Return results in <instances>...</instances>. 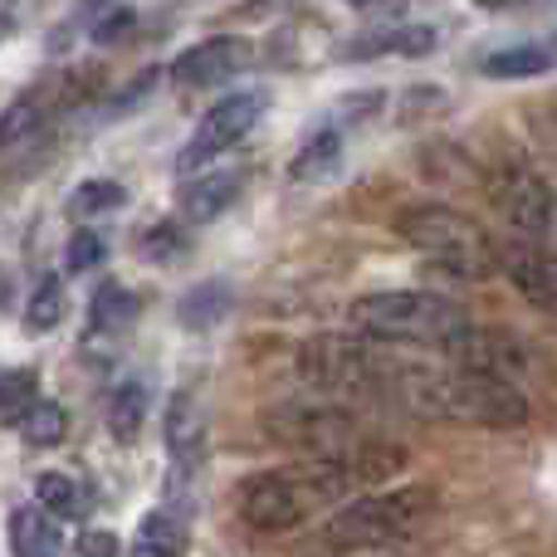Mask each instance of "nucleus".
Wrapping results in <instances>:
<instances>
[{
    "instance_id": "22",
    "label": "nucleus",
    "mask_w": 557,
    "mask_h": 557,
    "mask_svg": "<svg viewBox=\"0 0 557 557\" xmlns=\"http://www.w3.org/2000/svg\"><path fill=\"white\" fill-rule=\"evenodd\" d=\"M133 318H137V298L127 294L123 284L108 278V284L94 294V304H88V337H98V333L113 337V333H123Z\"/></svg>"
},
{
    "instance_id": "30",
    "label": "nucleus",
    "mask_w": 557,
    "mask_h": 557,
    "mask_svg": "<svg viewBox=\"0 0 557 557\" xmlns=\"http://www.w3.org/2000/svg\"><path fill=\"white\" fill-rule=\"evenodd\" d=\"M133 29H137V10L117 5V10H108V15L94 25V39H98V45H123Z\"/></svg>"
},
{
    "instance_id": "19",
    "label": "nucleus",
    "mask_w": 557,
    "mask_h": 557,
    "mask_svg": "<svg viewBox=\"0 0 557 557\" xmlns=\"http://www.w3.org/2000/svg\"><path fill=\"white\" fill-rule=\"evenodd\" d=\"M10 548L15 557H64V539L45 509H15L10 513Z\"/></svg>"
},
{
    "instance_id": "33",
    "label": "nucleus",
    "mask_w": 557,
    "mask_h": 557,
    "mask_svg": "<svg viewBox=\"0 0 557 557\" xmlns=\"http://www.w3.org/2000/svg\"><path fill=\"white\" fill-rule=\"evenodd\" d=\"M113 5V0H78V10H84V15H98V10H108Z\"/></svg>"
},
{
    "instance_id": "24",
    "label": "nucleus",
    "mask_w": 557,
    "mask_h": 557,
    "mask_svg": "<svg viewBox=\"0 0 557 557\" xmlns=\"http://www.w3.org/2000/svg\"><path fill=\"white\" fill-rule=\"evenodd\" d=\"M64 431H69V411L59 401H29L25 416H20V435H25V445H35V450L59 445Z\"/></svg>"
},
{
    "instance_id": "26",
    "label": "nucleus",
    "mask_w": 557,
    "mask_h": 557,
    "mask_svg": "<svg viewBox=\"0 0 557 557\" xmlns=\"http://www.w3.org/2000/svg\"><path fill=\"white\" fill-rule=\"evenodd\" d=\"M123 201H127L123 186L108 182V176H94V182H78L74 186V196H69V215H74V221H94V215L117 211Z\"/></svg>"
},
{
    "instance_id": "27",
    "label": "nucleus",
    "mask_w": 557,
    "mask_h": 557,
    "mask_svg": "<svg viewBox=\"0 0 557 557\" xmlns=\"http://www.w3.org/2000/svg\"><path fill=\"white\" fill-rule=\"evenodd\" d=\"M35 401V372H5L0 376V416H25V406Z\"/></svg>"
},
{
    "instance_id": "4",
    "label": "nucleus",
    "mask_w": 557,
    "mask_h": 557,
    "mask_svg": "<svg viewBox=\"0 0 557 557\" xmlns=\"http://www.w3.org/2000/svg\"><path fill=\"white\" fill-rule=\"evenodd\" d=\"M352 327L376 343H416V347H441L450 352V343L470 327L460 304L425 288H382V294H362L347 308Z\"/></svg>"
},
{
    "instance_id": "18",
    "label": "nucleus",
    "mask_w": 557,
    "mask_h": 557,
    "mask_svg": "<svg viewBox=\"0 0 557 557\" xmlns=\"http://www.w3.org/2000/svg\"><path fill=\"white\" fill-rule=\"evenodd\" d=\"M435 49V29L425 25H401V29H382V35H362L343 49V59H382V54H431Z\"/></svg>"
},
{
    "instance_id": "32",
    "label": "nucleus",
    "mask_w": 557,
    "mask_h": 557,
    "mask_svg": "<svg viewBox=\"0 0 557 557\" xmlns=\"http://www.w3.org/2000/svg\"><path fill=\"white\" fill-rule=\"evenodd\" d=\"M10 29H15V5H10V0H0V39H5Z\"/></svg>"
},
{
    "instance_id": "25",
    "label": "nucleus",
    "mask_w": 557,
    "mask_h": 557,
    "mask_svg": "<svg viewBox=\"0 0 557 557\" xmlns=\"http://www.w3.org/2000/svg\"><path fill=\"white\" fill-rule=\"evenodd\" d=\"M64 278H39L35 284V294L25 298V327L29 333H49V327H59L64 323Z\"/></svg>"
},
{
    "instance_id": "6",
    "label": "nucleus",
    "mask_w": 557,
    "mask_h": 557,
    "mask_svg": "<svg viewBox=\"0 0 557 557\" xmlns=\"http://www.w3.org/2000/svg\"><path fill=\"white\" fill-rule=\"evenodd\" d=\"M392 362L396 357H386L376 347V337H337V333L308 337L294 357L298 376L327 396H386Z\"/></svg>"
},
{
    "instance_id": "7",
    "label": "nucleus",
    "mask_w": 557,
    "mask_h": 557,
    "mask_svg": "<svg viewBox=\"0 0 557 557\" xmlns=\"http://www.w3.org/2000/svg\"><path fill=\"white\" fill-rule=\"evenodd\" d=\"M270 435L278 445H288V450H304L308 460H347V455L367 450L372 445V435L362 431V421H357L347 406H274L270 411Z\"/></svg>"
},
{
    "instance_id": "14",
    "label": "nucleus",
    "mask_w": 557,
    "mask_h": 557,
    "mask_svg": "<svg viewBox=\"0 0 557 557\" xmlns=\"http://www.w3.org/2000/svg\"><path fill=\"white\" fill-rule=\"evenodd\" d=\"M201 445H206V411L191 392H176L166 401V450L182 470H196L201 465Z\"/></svg>"
},
{
    "instance_id": "5",
    "label": "nucleus",
    "mask_w": 557,
    "mask_h": 557,
    "mask_svg": "<svg viewBox=\"0 0 557 557\" xmlns=\"http://www.w3.org/2000/svg\"><path fill=\"white\" fill-rule=\"evenodd\" d=\"M396 235L455 278H490L494 264H499L490 231L480 221H470L465 211H455V206H435V201L406 206L396 215Z\"/></svg>"
},
{
    "instance_id": "15",
    "label": "nucleus",
    "mask_w": 557,
    "mask_h": 557,
    "mask_svg": "<svg viewBox=\"0 0 557 557\" xmlns=\"http://www.w3.org/2000/svg\"><path fill=\"white\" fill-rule=\"evenodd\" d=\"M147 406H152V386L143 376H127V382L113 386V396H108V431H113L117 445H133L143 435Z\"/></svg>"
},
{
    "instance_id": "28",
    "label": "nucleus",
    "mask_w": 557,
    "mask_h": 557,
    "mask_svg": "<svg viewBox=\"0 0 557 557\" xmlns=\"http://www.w3.org/2000/svg\"><path fill=\"white\" fill-rule=\"evenodd\" d=\"M137 245H143V255L152 264H166V260H176V255L186 250V235L176 231V225H152V231H147Z\"/></svg>"
},
{
    "instance_id": "9",
    "label": "nucleus",
    "mask_w": 557,
    "mask_h": 557,
    "mask_svg": "<svg viewBox=\"0 0 557 557\" xmlns=\"http://www.w3.org/2000/svg\"><path fill=\"white\" fill-rule=\"evenodd\" d=\"M490 201L523 240H543L553 225V211H557L548 182H543L539 172H529V166H499V172L490 176Z\"/></svg>"
},
{
    "instance_id": "1",
    "label": "nucleus",
    "mask_w": 557,
    "mask_h": 557,
    "mask_svg": "<svg viewBox=\"0 0 557 557\" xmlns=\"http://www.w3.org/2000/svg\"><path fill=\"white\" fill-rule=\"evenodd\" d=\"M406 450L401 445L372 441L367 450L347 455V460H294L274 465V470L245 474L235 484V513L250 523L255 533H288L318 509H333L337 499H352L362 484H382L401 470Z\"/></svg>"
},
{
    "instance_id": "2",
    "label": "nucleus",
    "mask_w": 557,
    "mask_h": 557,
    "mask_svg": "<svg viewBox=\"0 0 557 557\" xmlns=\"http://www.w3.org/2000/svg\"><path fill=\"white\" fill-rule=\"evenodd\" d=\"M386 401L445 425H480V431H519L529 421V396L509 376L470 372V367L392 362Z\"/></svg>"
},
{
    "instance_id": "3",
    "label": "nucleus",
    "mask_w": 557,
    "mask_h": 557,
    "mask_svg": "<svg viewBox=\"0 0 557 557\" xmlns=\"http://www.w3.org/2000/svg\"><path fill=\"white\" fill-rule=\"evenodd\" d=\"M441 509V494L431 484H401V490H372L352 494L333 519L323 523V543L333 553H367V548H392L425 529Z\"/></svg>"
},
{
    "instance_id": "13",
    "label": "nucleus",
    "mask_w": 557,
    "mask_h": 557,
    "mask_svg": "<svg viewBox=\"0 0 557 557\" xmlns=\"http://www.w3.org/2000/svg\"><path fill=\"white\" fill-rule=\"evenodd\" d=\"M240 191H245V172H240V166L206 172V176H196V182L182 191V215L191 225H206V221H215V215L231 211V206L240 201Z\"/></svg>"
},
{
    "instance_id": "8",
    "label": "nucleus",
    "mask_w": 557,
    "mask_h": 557,
    "mask_svg": "<svg viewBox=\"0 0 557 557\" xmlns=\"http://www.w3.org/2000/svg\"><path fill=\"white\" fill-rule=\"evenodd\" d=\"M270 98L264 94H225L215 108H206V117L196 123L191 143L176 157V172H201L206 162H221V152L245 143V133H255V123L264 117Z\"/></svg>"
},
{
    "instance_id": "29",
    "label": "nucleus",
    "mask_w": 557,
    "mask_h": 557,
    "mask_svg": "<svg viewBox=\"0 0 557 557\" xmlns=\"http://www.w3.org/2000/svg\"><path fill=\"white\" fill-rule=\"evenodd\" d=\"M103 255H108L103 235H94V231H78L74 240H69V270H74V274H88V270H94V264H103Z\"/></svg>"
},
{
    "instance_id": "16",
    "label": "nucleus",
    "mask_w": 557,
    "mask_h": 557,
    "mask_svg": "<svg viewBox=\"0 0 557 557\" xmlns=\"http://www.w3.org/2000/svg\"><path fill=\"white\" fill-rule=\"evenodd\" d=\"M35 499H39V509H45L49 519H59V523H78L88 509H94L88 490L74 480V474H64V470L39 474V480H35Z\"/></svg>"
},
{
    "instance_id": "23",
    "label": "nucleus",
    "mask_w": 557,
    "mask_h": 557,
    "mask_svg": "<svg viewBox=\"0 0 557 557\" xmlns=\"http://www.w3.org/2000/svg\"><path fill=\"white\" fill-rule=\"evenodd\" d=\"M186 553V529L172 519V513H147L137 523V557H182Z\"/></svg>"
},
{
    "instance_id": "21",
    "label": "nucleus",
    "mask_w": 557,
    "mask_h": 557,
    "mask_svg": "<svg viewBox=\"0 0 557 557\" xmlns=\"http://www.w3.org/2000/svg\"><path fill=\"white\" fill-rule=\"evenodd\" d=\"M557 64V54L548 45H513V49H494L480 64L484 78H539Z\"/></svg>"
},
{
    "instance_id": "20",
    "label": "nucleus",
    "mask_w": 557,
    "mask_h": 557,
    "mask_svg": "<svg viewBox=\"0 0 557 557\" xmlns=\"http://www.w3.org/2000/svg\"><path fill=\"white\" fill-rule=\"evenodd\" d=\"M231 304H235V294H231V284H221V278H206V284H196V288H186L182 294V304H176V318H182L186 327H215L225 313H231Z\"/></svg>"
},
{
    "instance_id": "35",
    "label": "nucleus",
    "mask_w": 557,
    "mask_h": 557,
    "mask_svg": "<svg viewBox=\"0 0 557 557\" xmlns=\"http://www.w3.org/2000/svg\"><path fill=\"white\" fill-rule=\"evenodd\" d=\"M347 5H357V10H367V5H386V0H347Z\"/></svg>"
},
{
    "instance_id": "36",
    "label": "nucleus",
    "mask_w": 557,
    "mask_h": 557,
    "mask_svg": "<svg viewBox=\"0 0 557 557\" xmlns=\"http://www.w3.org/2000/svg\"><path fill=\"white\" fill-rule=\"evenodd\" d=\"M5 284H10V278H5V270H0V304H5Z\"/></svg>"
},
{
    "instance_id": "34",
    "label": "nucleus",
    "mask_w": 557,
    "mask_h": 557,
    "mask_svg": "<svg viewBox=\"0 0 557 557\" xmlns=\"http://www.w3.org/2000/svg\"><path fill=\"white\" fill-rule=\"evenodd\" d=\"M480 5H494V10H513V5H529V0H480Z\"/></svg>"
},
{
    "instance_id": "17",
    "label": "nucleus",
    "mask_w": 557,
    "mask_h": 557,
    "mask_svg": "<svg viewBox=\"0 0 557 557\" xmlns=\"http://www.w3.org/2000/svg\"><path fill=\"white\" fill-rule=\"evenodd\" d=\"M343 166V133L337 127H318L294 157H288V176L294 182H327Z\"/></svg>"
},
{
    "instance_id": "10",
    "label": "nucleus",
    "mask_w": 557,
    "mask_h": 557,
    "mask_svg": "<svg viewBox=\"0 0 557 557\" xmlns=\"http://www.w3.org/2000/svg\"><path fill=\"white\" fill-rule=\"evenodd\" d=\"M250 64H255V45L245 35H211L176 54L172 78L176 88H221L235 74H245Z\"/></svg>"
},
{
    "instance_id": "11",
    "label": "nucleus",
    "mask_w": 557,
    "mask_h": 557,
    "mask_svg": "<svg viewBox=\"0 0 557 557\" xmlns=\"http://www.w3.org/2000/svg\"><path fill=\"white\" fill-rule=\"evenodd\" d=\"M499 270L509 274V284L529 298L539 313H553L557 318V255L543 250L539 240H509L499 250Z\"/></svg>"
},
{
    "instance_id": "12",
    "label": "nucleus",
    "mask_w": 557,
    "mask_h": 557,
    "mask_svg": "<svg viewBox=\"0 0 557 557\" xmlns=\"http://www.w3.org/2000/svg\"><path fill=\"white\" fill-rule=\"evenodd\" d=\"M450 362L455 367H470V372H490V376H509V382H519L523 347L513 343L509 333H490V327H474L470 323L450 343Z\"/></svg>"
},
{
    "instance_id": "31",
    "label": "nucleus",
    "mask_w": 557,
    "mask_h": 557,
    "mask_svg": "<svg viewBox=\"0 0 557 557\" xmlns=\"http://www.w3.org/2000/svg\"><path fill=\"white\" fill-rule=\"evenodd\" d=\"M78 553H84V557H117V533L88 529L84 539H78Z\"/></svg>"
}]
</instances>
